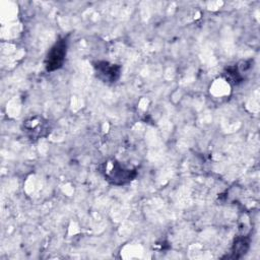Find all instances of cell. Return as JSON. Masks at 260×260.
Segmentation results:
<instances>
[{
	"label": "cell",
	"instance_id": "cell-1",
	"mask_svg": "<svg viewBox=\"0 0 260 260\" xmlns=\"http://www.w3.org/2000/svg\"><path fill=\"white\" fill-rule=\"evenodd\" d=\"M67 53V39L62 38L58 40L54 46L49 50L45 66L47 71H55L62 67Z\"/></svg>",
	"mask_w": 260,
	"mask_h": 260
},
{
	"label": "cell",
	"instance_id": "cell-2",
	"mask_svg": "<svg viewBox=\"0 0 260 260\" xmlns=\"http://www.w3.org/2000/svg\"><path fill=\"white\" fill-rule=\"evenodd\" d=\"M136 172L124 169L119 162L114 161L113 167L105 173V178L115 185H122L134 179Z\"/></svg>",
	"mask_w": 260,
	"mask_h": 260
},
{
	"label": "cell",
	"instance_id": "cell-3",
	"mask_svg": "<svg viewBox=\"0 0 260 260\" xmlns=\"http://www.w3.org/2000/svg\"><path fill=\"white\" fill-rule=\"evenodd\" d=\"M98 76L105 82H115L120 76L121 67L106 61H99L93 65Z\"/></svg>",
	"mask_w": 260,
	"mask_h": 260
},
{
	"label": "cell",
	"instance_id": "cell-4",
	"mask_svg": "<svg viewBox=\"0 0 260 260\" xmlns=\"http://www.w3.org/2000/svg\"><path fill=\"white\" fill-rule=\"evenodd\" d=\"M249 247V242L246 238H240L238 239L233 247V254L234 257H240L241 255H243Z\"/></svg>",
	"mask_w": 260,
	"mask_h": 260
}]
</instances>
